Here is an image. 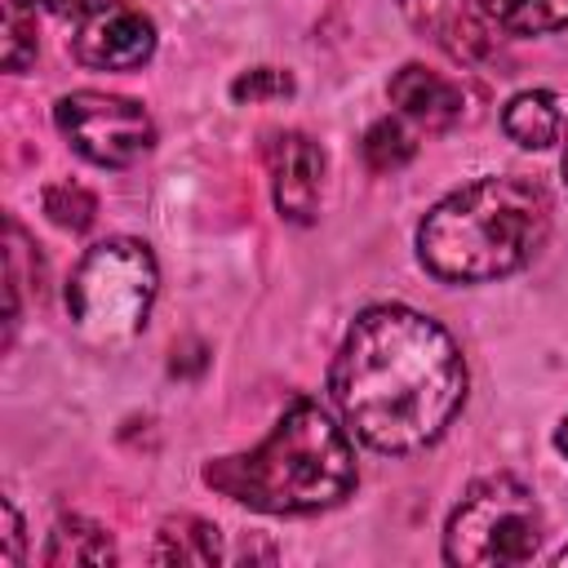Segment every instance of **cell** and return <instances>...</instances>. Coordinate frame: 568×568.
<instances>
[{"mask_svg":"<svg viewBox=\"0 0 568 568\" xmlns=\"http://www.w3.org/2000/svg\"><path fill=\"white\" fill-rule=\"evenodd\" d=\"M564 182H568V142H564Z\"/></svg>","mask_w":568,"mask_h":568,"instance_id":"obj_23","label":"cell"},{"mask_svg":"<svg viewBox=\"0 0 568 568\" xmlns=\"http://www.w3.org/2000/svg\"><path fill=\"white\" fill-rule=\"evenodd\" d=\"M390 102L399 106L404 120L439 133V129H453L462 115H466V89L422 62H408L390 75Z\"/></svg>","mask_w":568,"mask_h":568,"instance_id":"obj_9","label":"cell"},{"mask_svg":"<svg viewBox=\"0 0 568 568\" xmlns=\"http://www.w3.org/2000/svg\"><path fill=\"white\" fill-rule=\"evenodd\" d=\"M413 155H417V142H413V133H408L399 120H377V124L364 133V160H368L373 173H395V169H404Z\"/></svg>","mask_w":568,"mask_h":568,"instance_id":"obj_16","label":"cell"},{"mask_svg":"<svg viewBox=\"0 0 568 568\" xmlns=\"http://www.w3.org/2000/svg\"><path fill=\"white\" fill-rule=\"evenodd\" d=\"M479 9L510 36H546L568 27V0H479Z\"/></svg>","mask_w":568,"mask_h":568,"instance_id":"obj_14","label":"cell"},{"mask_svg":"<svg viewBox=\"0 0 568 568\" xmlns=\"http://www.w3.org/2000/svg\"><path fill=\"white\" fill-rule=\"evenodd\" d=\"M555 448L568 457V417H564V422H559V430H555Z\"/></svg>","mask_w":568,"mask_h":568,"instance_id":"obj_21","label":"cell"},{"mask_svg":"<svg viewBox=\"0 0 568 568\" xmlns=\"http://www.w3.org/2000/svg\"><path fill=\"white\" fill-rule=\"evenodd\" d=\"M222 559V537L209 519L200 515H169L155 528V546H151V564H217Z\"/></svg>","mask_w":568,"mask_h":568,"instance_id":"obj_12","label":"cell"},{"mask_svg":"<svg viewBox=\"0 0 568 568\" xmlns=\"http://www.w3.org/2000/svg\"><path fill=\"white\" fill-rule=\"evenodd\" d=\"M550 564H568V546H564V550H559V555H555Z\"/></svg>","mask_w":568,"mask_h":568,"instance_id":"obj_22","label":"cell"},{"mask_svg":"<svg viewBox=\"0 0 568 568\" xmlns=\"http://www.w3.org/2000/svg\"><path fill=\"white\" fill-rule=\"evenodd\" d=\"M355 453L346 430L315 399L284 408L275 430L235 457L204 466V484L262 515H315L351 497Z\"/></svg>","mask_w":568,"mask_h":568,"instance_id":"obj_3","label":"cell"},{"mask_svg":"<svg viewBox=\"0 0 568 568\" xmlns=\"http://www.w3.org/2000/svg\"><path fill=\"white\" fill-rule=\"evenodd\" d=\"M288 93H293V75L280 67H253L231 80L235 102H266V98H288Z\"/></svg>","mask_w":568,"mask_h":568,"instance_id":"obj_18","label":"cell"},{"mask_svg":"<svg viewBox=\"0 0 568 568\" xmlns=\"http://www.w3.org/2000/svg\"><path fill=\"white\" fill-rule=\"evenodd\" d=\"M266 164H271V195L280 217L288 222H315L320 213V191H324V151L315 138H306L302 129H284L271 138L266 146Z\"/></svg>","mask_w":568,"mask_h":568,"instance_id":"obj_8","label":"cell"},{"mask_svg":"<svg viewBox=\"0 0 568 568\" xmlns=\"http://www.w3.org/2000/svg\"><path fill=\"white\" fill-rule=\"evenodd\" d=\"M53 13H80V9H89V0H44Z\"/></svg>","mask_w":568,"mask_h":568,"instance_id":"obj_20","label":"cell"},{"mask_svg":"<svg viewBox=\"0 0 568 568\" xmlns=\"http://www.w3.org/2000/svg\"><path fill=\"white\" fill-rule=\"evenodd\" d=\"M0 18H4V71L22 75L36 62L40 49V31H36V0H0Z\"/></svg>","mask_w":568,"mask_h":568,"instance_id":"obj_15","label":"cell"},{"mask_svg":"<svg viewBox=\"0 0 568 568\" xmlns=\"http://www.w3.org/2000/svg\"><path fill=\"white\" fill-rule=\"evenodd\" d=\"M155 284H160V271H155L151 248L142 240L115 235V240L93 244L71 271L67 311L89 342L115 346L146 328Z\"/></svg>","mask_w":568,"mask_h":568,"instance_id":"obj_4","label":"cell"},{"mask_svg":"<svg viewBox=\"0 0 568 568\" xmlns=\"http://www.w3.org/2000/svg\"><path fill=\"white\" fill-rule=\"evenodd\" d=\"M71 53L93 71H138L155 53V22L124 0H102L84 9Z\"/></svg>","mask_w":568,"mask_h":568,"instance_id":"obj_7","label":"cell"},{"mask_svg":"<svg viewBox=\"0 0 568 568\" xmlns=\"http://www.w3.org/2000/svg\"><path fill=\"white\" fill-rule=\"evenodd\" d=\"M44 213H49L62 231H84V226H93L98 200H93L84 186H75V182H58V186L44 191Z\"/></svg>","mask_w":568,"mask_h":568,"instance_id":"obj_17","label":"cell"},{"mask_svg":"<svg viewBox=\"0 0 568 568\" xmlns=\"http://www.w3.org/2000/svg\"><path fill=\"white\" fill-rule=\"evenodd\" d=\"M120 550L111 541V532L84 515L58 519L44 546V568H71V564H115Z\"/></svg>","mask_w":568,"mask_h":568,"instance_id":"obj_13","label":"cell"},{"mask_svg":"<svg viewBox=\"0 0 568 568\" xmlns=\"http://www.w3.org/2000/svg\"><path fill=\"white\" fill-rule=\"evenodd\" d=\"M541 506L537 497L510 479L488 475L466 488L444 528V559L457 568H506L528 564L541 546Z\"/></svg>","mask_w":568,"mask_h":568,"instance_id":"obj_5","label":"cell"},{"mask_svg":"<svg viewBox=\"0 0 568 568\" xmlns=\"http://www.w3.org/2000/svg\"><path fill=\"white\" fill-rule=\"evenodd\" d=\"M328 390L342 422L377 453L430 448L466 404V359L444 324L413 306H368L346 328Z\"/></svg>","mask_w":568,"mask_h":568,"instance_id":"obj_1","label":"cell"},{"mask_svg":"<svg viewBox=\"0 0 568 568\" xmlns=\"http://www.w3.org/2000/svg\"><path fill=\"white\" fill-rule=\"evenodd\" d=\"M501 129L510 142H519L524 151H546L550 142H559L564 129V111L559 98L546 89H524L501 106Z\"/></svg>","mask_w":568,"mask_h":568,"instance_id":"obj_11","label":"cell"},{"mask_svg":"<svg viewBox=\"0 0 568 568\" xmlns=\"http://www.w3.org/2000/svg\"><path fill=\"white\" fill-rule=\"evenodd\" d=\"M53 120L71 142V151L98 169H129L155 146L151 115L142 111V102L120 93H98V89L67 93L58 98Z\"/></svg>","mask_w":568,"mask_h":568,"instance_id":"obj_6","label":"cell"},{"mask_svg":"<svg viewBox=\"0 0 568 568\" xmlns=\"http://www.w3.org/2000/svg\"><path fill=\"white\" fill-rule=\"evenodd\" d=\"M0 515H4V564L9 568H18L22 564V519H18V506H13V497H4L0 501Z\"/></svg>","mask_w":568,"mask_h":568,"instance_id":"obj_19","label":"cell"},{"mask_svg":"<svg viewBox=\"0 0 568 568\" xmlns=\"http://www.w3.org/2000/svg\"><path fill=\"white\" fill-rule=\"evenodd\" d=\"M404 9L435 44H444L462 62H484L497 53L488 27L466 9V0H404Z\"/></svg>","mask_w":568,"mask_h":568,"instance_id":"obj_10","label":"cell"},{"mask_svg":"<svg viewBox=\"0 0 568 568\" xmlns=\"http://www.w3.org/2000/svg\"><path fill=\"white\" fill-rule=\"evenodd\" d=\"M550 231V195L537 178L493 173L444 195L417 226V257L435 280L488 284L532 262Z\"/></svg>","mask_w":568,"mask_h":568,"instance_id":"obj_2","label":"cell"}]
</instances>
